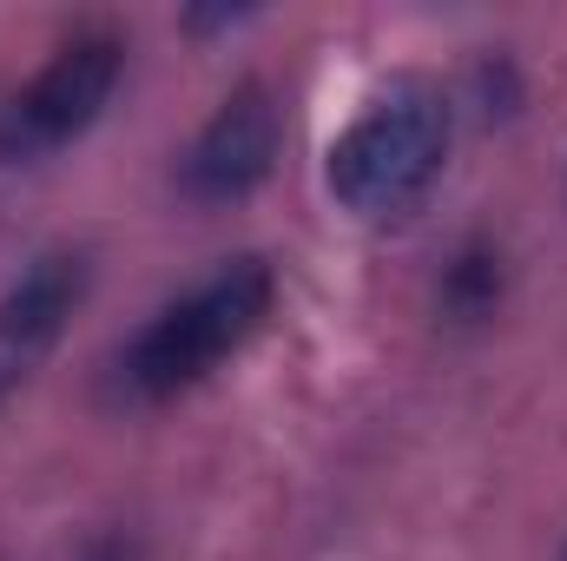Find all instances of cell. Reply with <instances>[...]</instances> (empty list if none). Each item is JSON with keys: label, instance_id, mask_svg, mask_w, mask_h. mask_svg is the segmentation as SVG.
<instances>
[{"label": "cell", "instance_id": "cell-2", "mask_svg": "<svg viewBox=\"0 0 567 561\" xmlns=\"http://www.w3.org/2000/svg\"><path fill=\"white\" fill-rule=\"evenodd\" d=\"M271 265L265 258H231L225 272L185 290L178 304H165L126 350V390L145 404H165L192 384H205L265 317H271Z\"/></svg>", "mask_w": 567, "mask_h": 561}, {"label": "cell", "instance_id": "cell-4", "mask_svg": "<svg viewBox=\"0 0 567 561\" xmlns=\"http://www.w3.org/2000/svg\"><path fill=\"white\" fill-rule=\"evenodd\" d=\"M271 159H278V100H271L265 80H245L205 120V133L192 140L178 172H185V192L198 205H231L271 172Z\"/></svg>", "mask_w": 567, "mask_h": 561}, {"label": "cell", "instance_id": "cell-5", "mask_svg": "<svg viewBox=\"0 0 567 561\" xmlns=\"http://www.w3.org/2000/svg\"><path fill=\"white\" fill-rule=\"evenodd\" d=\"M80 290H86V258L80 252H47V258L27 265V278L0 297V404L20 384H33V370L53 357Z\"/></svg>", "mask_w": 567, "mask_h": 561}, {"label": "cell", "instance_id": "cell-3", "mask_svg": "<svg viewBox=\"0 0 567 561\" xmlns=\"http://www.w3.org/2000/svg\"><path fill=\"white\" fill-rule=\"evenodd\" d=\"M113 80H120V40L113 33H86V40L60 47L33 73V86L13 100L0 152H53V145L80 140L100 120V106L113 100Z\"/></svg>", "mask_w": 567, "mask_h": 561}, {"label": "cell", "instance_id": "cell-6", "mask_svg": "<svg viewBox=\"0 0 567 561\" xmlns=\"http://www.w3.org/2000/svg\"><path fill=\"white\" fill-rule=\"evenodd\" d=\"M495 297H502V258H495V252H482V245H468V252L449 265L442 310H449V317H462V324H475V317H488V310H495Z\"/></svg>", "mask_w": 567, "mask_h": 561}, {"label": "cell", "instance_id": "cell-1", "mask_svg": "<svg viewBox=\"0 0 567 561\" xmlns=\"http://www.w3.org/2000/svg\"><path fill=\"white\" fill-rule=\"evenodd\" d=\"M449 159V100L423 80L383 86L330 145V192L357 218H403Z\"/></svg>", "mask_w": 567, "mask_h": 561}]
</instances>
